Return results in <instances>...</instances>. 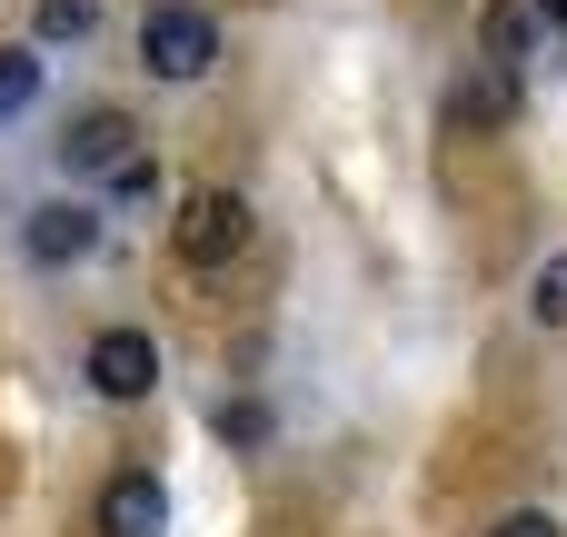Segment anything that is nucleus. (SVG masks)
I'll use <instances>...</instances> for the list:
<instances>
[{
	"label": "nucleus",
	"mask_w": 567,
	"mask_h": 537,
	"mask_svg": "<svg viewBox=\"0 0 567 537\" xmlns=\"http://www.w3.org/2000/svg\"><path fill=\"white\" fill-rule=\"evenodd\" d=\"M140 60H150L159 80H199V70L219 60V30H209V10H189V0H159V10L140 20Z\"/></svg>",
	"instance_id": "obj_1"
},
{
	"label": "nucleus",
	"mask_w": 567,
	"mask_h": 537,
	"mask_svg": "<svg viewBox=\"0 0 567 537\" xmlns=\"http://www.w3.org/2000/svg\"><path fill=\"white\" fill-rule=\"evenodd\" d=\"M249 249V199L239 189H189L179 199V259L189 269H229Z\"/></svg>",
	"instance_id": "obj_2"
},
{
	"label": "nucleus",
	"mask_w": 567,
	"mask_h": 537,
	"mask_svg": "<svg viewBox=\"0 0 567 537\" xmlns=\"http://www.w3.org/2000/svg\"><path fill=\"white\" fill-rule=\"evenodd\" d=\"M130 159H140L130 110H80V120L60 130V169H70V179H120Z\"/></svg>",
	"instance_id": "obj_3"
},
{
	"label": "nucleus",
	"mask_w": 567,
	"mask_h": 537,
	"mask_svg": "<svg viewBox=\"0 0 567 537\" xmlns=\"http://www.w3.org/2000/svg\"><path fill=\"white\" fill-rule=\"evenodd\" d=\"M90 389H100V399H150V389H159L150 329H100V339H90Z\"/></svg>",
	"instance_id": "obj_4"
},
{
	"label": "nucleus",
	"mask_w": 567,
	"mask_h": 537,
	"mask_svg": "<svg viewBox=\"0 0 567 537\" xmlns=\"http://www.w3.org/2000/svg\"><path fill=\"white\" fill-rule=\"evenodd\" d=\"M30 259L40 269H70V259H90L100 249V209H80V199H50V209H30Z\"/></svg>",
	"instance_id": "obj_5"
},
{
	"label": "nucleus",
	"mask_w": 567,
	"mask_h": 537,
	"mask_svg": "<svg viewBox=\"0 0 567 537\" xmlns=\"http://www.w3.org/2000/svg\"><path fill=\"white\" fill-rule=\"evenodd\" d=\"M548 20H558L548 0H488V20H478V50L518 70V60H538V50H548Z\"/></svg>",
	"instance_id": "obj_6"
},
{
	"label": "nucleus",
	"mask_w": 567,
	"mask_h": 537,
	"mask_svg": "<svg viewBox=\"0 0 567 537\" xmlns=\"http://www.w3.org/2000/svg\"><path fill=\"white\" fill-rule=\"evenodd\" d=\"M449 120H458V130H508V120H518V80H508V60L468 70V80L449 90Z\"/></svg>",
	"instance_id": "obj_7"
},
{
	"label": "nucleus",
	"mask_w": 567,
	"mask_h": 537,
	"mask_svg": "<svg viewBox=\"0 0 567 537\" xmlns=\"http://www.w3.org/2000/svg\"><path fill=\"white\" fill-rule=\"evenodd\" d=\"M159 528H169L159 478H110V498H100V537H159Z\"/></svg>",
	"instance_id": "obj_8"
},
{
	"label": "nucleus",
	"mask_w": 567,
	"mask_h": 537,
	"mask_svg": "<svg viewBox=\"0 0 567 537\" xmlns=\"http://www.w3.org/2000/svg\"><path fill=\"white\" fill-rule=\"evenodd\" d=\"M30 100H40V60H30V50H0V120L30 110Z\"/></svg>",
	"instance_id": "obj_9"
},
{
	"label": "nucleus",
	"mask_w": 567,
	"mask_h": 537,
	"mask_svg": "<svg viewBox=\"0 0 567 537\" xmlns=\"http://www.w3.org/2000/svg\"><path fill=\"white\" fill-rule=\"evenodd\" d=\"M100 0H40V40H90Z\"/></svg>",
	"instance_id": "obj_10"
},
{
	"label": "nucleus",
	"mask_w": 567,
	"mask_h": 537,
	"mask_svg": "<svg viewBox=\"0 0 567 537\" xmlns=\"http://www.w3.org/2000/svg\"><path fill=\"white\" fill-rule=\"evenodd\" d=\"M528 309H538L548 329H567V249L548 259V269H538V289H528Z\"/></svg>",
	"instance_id": "obj_11"
},
{
	"label": "nucleus",
	"mask_w": 567,
	"mask_h": 537,
	"mask_svg": "<svg viewBox=\"0 0 567 537\" xmlns=\"http://www.w3.org/2000/svg\"><path fill=\"white\" fill-rule=\"evenodd\" d=\"M259 428H269V419H259V409H249V399H239V409H229V399H219V438H239V448H259Z\"/></svg>",
	"instance_id": "obj_12"
},
{
	"label": "nucleus",
	"mask_w": 567,
	"mask_h": 537,
	"mask_svg": "<svg viewBox=\"0 0 567 537\" xmlns=\"http://www.w3.org/2000/svg\"><path fill=\"white\" fill-rule=\"evenodd\" d=\"M110 189H120V199H159V169H150V159H130V169H120Z\"/></svg>",
	"instance_id": "obj_13"
},
{
	"label": "nucleus",
	"mask_w": 567,
	"mask_h": 537,
	"mask_svg": "<svg viewBox=\"0 0 567 537\" xmlns=\"http://www.w3.org/2000/svg\"><path fill=\"white\" fill-rule=\"evenodd\" d=\"M488 537H558V518H538V508H518V518H498Z\"/></svg>",
	"instance_id": "obj_14"
}]
</instances>
